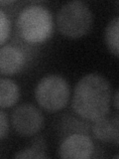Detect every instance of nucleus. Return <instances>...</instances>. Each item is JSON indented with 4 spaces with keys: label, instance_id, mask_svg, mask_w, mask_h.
I'll return each instance as SVG.
<instances>
[{
    "label": "nucleus",
    "instance_id": "obj_1",
    "mask_svg": "<svg viewBox=\"0 0 119 159\" xmlns=\"http://www.w3.org/2000/svg\"><path fill=\"white\" fill-rule=\"evenodd\" d=\"M111 98V87L107 80L98 74H88L73 89L72 107L81 118L93 122L107 116Z\"/></svg>",
    "mask_w": 119,
    "mask_h": 159
},
{
    "label": "nucleus",
    "instance_id": "obj_2",
    "mask_svg": "<svg viewBox=\"0 0 119 159\" xmlns=\"http://www.w3.org/2000/svg\"><path fill=\"white\" fill-rule=\"evenodd\" d=\"M19 36L29 44H40L51 37L54 19L51 11L43 5L32 4L24 7L17 17Z\"/></svg>",
    "mask_w": 119,
    "mask_h": 159
},
{
    "label": "nucleus",
    "instance_id": "obj_3",
    "mask_svg": "<svg viewBox=\"0 0 119 159\" xmlns=\"http://www.w3.org/2000/svg\"><path fill=\"white\" fill-rule=\"evenodd\" d=\"M93 22L91 10L79 0L64 4L56 18L57 28L64 36L72 39L81 38L90 30Z\"/></svg>",
    "mask_w": 119,
    "mask_h": 159
},
{
    "label": "nucleus",
    "instance_id": "obj_4",
    "mask_svg": "<svg viewBox=\"0 0 119 159\" xmlns=\"http://www.w3.org/2000/svg\"><path fill=\"white\" fill-rule=\"evenodd\" d=\"M38 104L49 112H56L67 107L71 89L67 80L59 75H49L39 81L35 89Z\"/></svg>",
    "mask_w": 119,
    "mask_h": 159
},
{
    "label": "nucleus",
    "instance_id": "obj_5",
    "mask_svg": "<svg viewBox=\"0 0 119 159\" xmlns=\"http://www.w3.org/2000/svg\"><path fill=\"white\" fill-rule=\"evenodd\" d=\"M14 130L19 135L29 137L40 132L44 125V116L38 107L31 103L18 106L11 114Z\"/></svg>",
    "mask_w": 119,
    "mask_h": 159
},
{
    "label": "nucleus",
    "instance_id": "obj_6",
    "mask_svg": "<svg viewBox=\"0 0 119 159\" xmlns=\"http://www.w3.org/2000/svg\"><path fill=\"white\" fill-rule=\"evenodd\" d=\"M94 152V144L87 133H72L64 136L59 147L61 158L88 159Z\"/></svg>",
    "mask_w": 119,
    "mask_h": 159
},
{
    "label": "nucleus",
    "instance_id": "obj_7",
    "mask_svg": "<svg viewBox=\"0 0 119 159\" xmlns=\"http://www.w3.org/2000/svg\"><path fill=\"white\" fill-rule=\"evenodd\" d=\"M27 63L24 50L15 44L0 47V75L12 76L20 73Z\"/></svg>",
    "mask_w": 119,
    "mask_h": 159
},
{
    "label": "nucleus",
    "instance_id": "obj_8",
    "mask_svg": "<svg viewBox=\"0 0 119 159\" xmlns=\"http://www.w3.org/2000/svg\"><path fill=\"white\" fill-rule=\"evenodd\" d=\"M91 132L97 140L102 142H114L117 145L119 137V118L113 116H103L92 122Z\"/></svg>",
    "mask_w": 119,
    "mask_h": 159
},
{
    "label": "nucleus",
    "instance_id": "obj_9",
    "mask_svg": "<svg viewBox=\"0 0 119 159\" xmlns=\"http://www.w3.org/2000/svg\"><path fill=\"white\" fill-rule=\"evenodd\" d=\"M20 97L18 84L7 78H0V107L7 108L16 104Z\"/></svg>",
    "mask_w": 119,
    "mask_h": 159
},
{
    "label": "nucleus",
    "instance_id": "obj_10",
    "mask_svg": "<svg viewBox=\"0 0 119 159\" xmlns=\"http://www.w3.org/2000/svg\"><path fill=\"white\" fill-rule=\"evenodd\" d=\"M15 158H36L44 159L48 157L47 144L42 137L35 138L33 142L26 148L18 151L14 155Z\"/></svg>",
    "mask_w": 119,
    "mask_h": 159
},
{
    "label": "nucleus",
    "instance_id": "obj_11",
    "mask_svg": "<svg viewBox=\"0 0 119 159\" xmlns=\"http://www.w3.org/2000/svg\"><path fill=\"white\" fill-rule=\"evenodd\" d=\"M118 33H119V18L116 16L109 21L105 29V34H104L106 46L109 51L115 57H118L119 55Z\"/></svg>",
    "mask_w": 119,
    "mask_h": 159
},
{
    "label": "nucleus",
    "instance_id": "obj_12",
    "mask_svg": "<svg viewBox=\"0 0 119 159\" xmlns=\"http://www.w3.org/2000/svg\"><path fill=\"white\" fill-rule=\"evenodd\" d=\"M11 31V23L2 9H0V46L3 45L8 39Z\"/></svg>",
    "mask_w": 119,
    "mask_h": 159
},
{
    "label": "nucleus",
    "instance_id": "obj_13",
    "mask_svg": "<svg viewBox=\"0 0 119 159\" xmlns=\"http://www.w3.org/2000/svg\"><path fill=\"white\" fill-rule=\"evenodd\" d=\"M9 131V120L6 113L0 109V139L7 136Z\"/></svg>",
    "mask_w": 119,
    "mask_h": 159
},
{
    "label": "nucleus",
    "instance_id": "obj_14",
    "mask_svg": "<svg viewBox=\"0 0 119 159\" xmlns=\"http://www.w3.org/2000/svg\"><path fill=\"white\" fill-rule=\"evenodd\" d=\"M111 102H113L114 107L118 109V91H116L115 93L113 94V98H111Z\"/></svg>",
    "mask_w": 119,
    "mask_h": 159
},
{
    "label": "nucleus",
    "instance_id": "obj_15",
    "mask_svg": "<svg viewBox=\"0 0 119 159\" xmlns=\"http://www.w3.org/2000/svg\"><path fill=\"white\" fill-rule=\"evenodd\" d=\"M14 1H0V5H9V4H13Z\"/></svg>",
    "mask_w": 119,
    "mask_h": 159
}]
</instances>
